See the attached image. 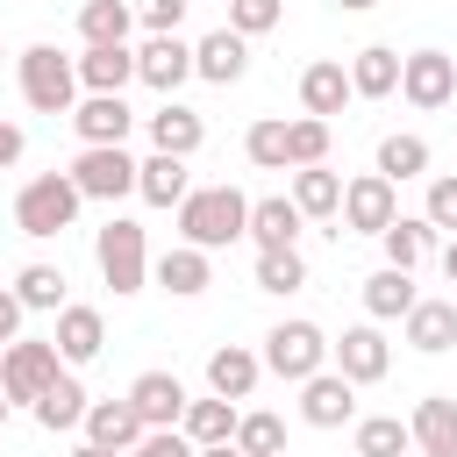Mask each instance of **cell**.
I'll list each match as a JSON object with an SVG mask.
<instances>
[{"label": "cell", "instance_id": "cell-1", "mask_svg": "<svg viewBox=\"0 0 457 457\" xmlns=\"http://www.w3.org/2000/svg\"><path fill=\"white\" fill-rule=\"evenodd\" d=\"M179 243H193V250H228L243 228H250V193H236V186H193L179 207Z\"/></svg>", "mask_w": 457, "mask_h": 457}, {"label": "cell", "instance_id": "cell-2", "mask_svg": "<svg viewBox=\"0 0 457 457\" xmlns=\"http://www.w3.org/2000/svg\"><path fill=\"white\" fill-rule=\"evenodd\" d=\"M79 186H71V171H36V179H21V193H14V228L21 236H36V243H50V236H64L71 221H79Z\"/></svg>", "mask_w": 457, "mask_h": 457}, {"label": "cell", "instance_id": "cell-3", "mask_svg": "<svg viewBox=\"0 0 457 457\" xmlns=\"http://www.w3.org/2000/svg\"><path fill=\"white\" fill-rule=\"evenodd\" d=\"M93 264H100V278L114 286V300L143 293V286H150V236H143V221L107 214V228H93Z\"/></svg>", "mask_w": 457, "mask_h": 457}, {"label": "cell", "instance_id": "cell-4", "mask_svg": "<svg viewBox=\"0 0 457 457\" xmlns=\"http://www.w3.org/2000/svg\"><path fill=\"white\" fill-rule=\"evenodd\" d=\"M264 371L271 378H286V386H300V378H314V371H328V328L321 321H307V314H286V321H271L264 328Z\"/></svg>", "mask_w": 457, "mask_h": 457}, {"label": "cell", "instance_id": "cell-5", "mask_svg": "<svg viewBox=\"0 0 457 457\" xmlns=\"http://www.w3.org/2000/svg\"><path fill=\"white\" fill-rule=\"evenodd\" d=\"M14 79H21V100L36 114H71L79 107V71H71V57L57 43H29L14 57Z\"/></svg>", "mask_w": 457, "mask_h": 457}, {"label": "cell", "instance_id": "cell-6", "mask_svg": "<svg viewBox=\"0 0 457 457\" xmlns=\"http://www.w3.org/2000/svg\"><path fill=\"white\" fill-rule=\"evenodd\" d=\"M57 371H64V357H57L50 336H14L0 350V393H7V407H36Z\"/></svg>", "mask_w": 457, "mask_h": 457}, {"label": "cell", "instance_id": "cell-7", "mask_svg": "<svg viewBox=\"0 0 457 457\" xmlns=\"http://www.w3.org/2000/svg\"><path fill=\"white\" fill-rule=\"evenodd\" d=\"M71 186H79V200H129L136 193V157H129V143H100V150H79L71 157Z\"/></svg>", "mask_w": 457, "mask_h": 457}, {"label": "cell", "instance_id": "cell-8", "mask_svg": "<svg viewBox=\"0 0 457 457\" xmlns=\"http://www.w3.org/2000/svg\"><path fill=\"white\" fill-rule=\"evenodd\" d=\"M343 228L350 236H386L393 228V214H400V186L393 179H378V171H357V179H343ZM336 228V236H343Z\"/></svg>", "mask_w": 457, "mask_h": 457}, {"label": "cell", "instance_id": "cell-9", "mask_svg": "<svg viewBox=\"0 0 457 457\" xmlns=\"http://www.w3.org/2000/svg\"><path fill=\"white\" fill-rule=\"evenodd\" d=\"M400 100L421 107V114L450 107V100H457V57H450V50H407V57H400Z\"/></svg>", "mask_w": 457, "mask_h": 457}, {"label": "cell", "instance_id": "cell-10", "mask_svg": "<svg viewBox=\"0 0 457 457\" xmlns=\"http://www.w3.org/2000/svg\"><path fill=\"white\" fill-rule=\"evenodd\" d=\"M328 371H343L350 386H378V378L393 371V343H386V328H378V321L343 328V336L328 343Z\"/></svg>", "mask_w": 457, "mask_h": 457}, {"label": "cell", "instance_id": "cell-11", "mask_svg": "<svg viewBox=\"0 0 457 457\" xmlns=\"http://www.w3.org/2000/svg\"><path fill=\"white\" fill-rule=\"evenodd\" d=\"M136 79H143L150 93L179 100V86L193 79V43H186V36H143V50H136Z\"/></svg>", "mask_w": 457, "mask_h": 457}, {"label": "cell", "instance_id": "cell-12", "mask_svg": "<svg viewBox=\"0 0 457 457\" xmlns=\"http://www.w3.org/2000/svg\"><path fill=\"white\" fill-rule=\"evenodd\" d=\"M64 121L79 129V150H100V143H129V129H136V107H129L121 93H86V100H79Z\"/></svg>", "mask_w": 457, "mask_h": 457}, {"label": "cell", "instance_id": "cell-13", "mask_svg": "<svg viewBox=\"0 0 457 457\" xmlns=\"http://www.w3.org/2000/svg\"><path fill=\"white\" fill-rule=\"evenodd\" d=\"M57 357H64V371H79V364H93L100 350H107V314L100 307H86V300H64L57 307Z\"/></svg>", "mask_w": 457, "mask_h": 457}, {"label": "cell", "instance_id": "cell-14", "mask_svg": "<svg viewBox=\"0 0 457 457\" xmlns=\"http://www.w3.org/2000/svg\"><path fill=\"white\" fill-rule=\"evenodd\" d=\"M300 421H307V428H350V421H357V386H350L343 371L300 378Z\"/></svg>", "mask_w": 457, "mask_h": 457}, {"label": "cell", "instance_id": "cell-15", "mask_svg": "<svg viewBox=\"0 0 457 457\" xmlns=\"http://www.w3.org/2000/svg\"><path fill=\"white\" fill-rule=\"evenodd\" d=\"M186 378L179 371H136L129 378V407L143 414V428H179V414H186Z\"/></svg>", "mask_w": 457, "mask_h": 457}, {"label": "cell", "instance_id": "cell-16", "mask_svg": "<svg viewBox=\"0 0 457 457\" xmlns=\"http://www.w3.org/2000/svg\"><path fill=\"white\" fill-rule=\"evenodd\" d=\"M250 71V43L221 21V29H207L200 43H193V79H207V86H236Z\"/></svg>", "mask_w": 457, "mask_h": 457}, {"label": "cell", "instance_id": "cell-17", "mask_svg": "<svg viewBox=\"0 0 457 457\" xmlns=\"http://www.w3.org/2000/svg\"><path fill=\"white\" fill-rule=\"evenodd\" d=\"M257 378H264V357H257L250 343H221V350H207V393H214V400H250Z\"/></svg>", "mask_w": 457, "mask_h": 457}, {"label": "cell", "instance_id": "cell-18", "mask_svg": "<svg viewBox=\"0 0 457 457\" xmlns=\"http://www.w3.org/2000/svg\"><path fill=\"white\" fill-rule=\"evenodd\" d=\"M400 343L421 350V357H443L457 350V300H414L407 321H400Z\"/></svg>", "mask_w": 457, "mask_h": 457}, {"label": "cell", "instance_id": "cell-19", "mask_svg": "<svg viewBox=\"0 0 457 457\" xmlns=\"http://www.w3.org/2000/svg\"><path fill=\"white\" fill-rule=\"evenodd\" d=\"M357 93H350V71H343V57H314L307 71H300V114H314V121H328V114H343Z\"/></svg>", "mask_w": 457, "mask_h": 457}, {"label": "cell", "instance_id": "cell-20", "mask_svg": "<svg viewBox=\"0 0 457 457\" xmlns=\"http://www.w3.org/2000/svg\"><path fill=\"white\" fill-rule=\"evenodd\" d=\"M143 129H150V150H164V157H193L207 143V121L186 100H157V114H143Z\"/></svg>", "mask_w": 457, "mask_h": 457}, {"label": "cell", "instance_id": "cell-21", "mask_svg": "<svg viewBox=\"0 0 457 457\" xmlns=\"http://www.w3.org/2000/svg\"><path fill=\"white\" fill-rule=\"evenodd\" d=\"M300 228H307V214L286 200V193H264V200H250V243L257 250H300Z\"/></svg>", "mask_w": 457, "mask_h": 457}, {"label": "cell", "instance_id": "cell-22", "mask_svg": "<svg viewBox=\"0 0 457 457\" xmlns=\"http://www.w3.org/2000/svg\"><path fill=\"white\" fill-rule=\"evenodd\" d=\"M150 278H157L171 300H200V293L214 286V264H207V250H193V243H171L164 257H150Z\"/></svg>", "mask_w": 457, "mask_h": 457}, {"label": "cell", "instance_id": "cell-23", "mask_svg": "<svg viewBox=\"0 0 457 457\" xmlns=\"http://www.w3.org/2000/svg\"><path fill=\"white\" fill-rule=\"evenodd\" d=\"M79 428H86V443L121 450V457L143 443V414L129 407V393H121V400H86V421H79Z\"/></svg>", "mask_w": 457, "mask_h": 457}, {"label": "cell", "instance_id": "cell-24", "mask_svg": "<svg viewBox=\"0 0 457 457\" xmlns=\"http://www.w3.org/2000/svg\"><path fill=\"white\" fill-rule=\"evenodd\" d=\"M407 436H414V450H421V457H457V400H450V393L414 400Z\"/></svg>", "mask_w": 457, "mask_h": 457}, {"label": "cell", "instance_id": "cell-25", "mask_svg": "<svg viewBox=\"0 0 457 457\" xmlns=\"http://www.w3.org/2000/svg\"><path fill=\"white\" fill-rule=\"evenodd\" d=\"M71 71H79V93H121L136 79V50L129 43H100V50H79Z\"/></svg>", "mask_w": 457, "mask_h": 457}, {"label": "cell", "instance_id": "cell-26", "mask_svg": "<svg viewBox=\"0 0 457 457\" xmlns=\"http://www.w3.org/2000/svg\"><path fill=\"white\" fill-rule=\"evenodd\" d=\"M343 71H350V93H357V100H386V93H400V50H393V43H364Z\"/></svg>", "mask_w": 457, "mask_h": 457}, {"label": "cell", "instance_id": "cell-27", "mask_svg": "<svg viewBox=\"0 0 457 457\" xmlns=\"http://www.w3.org/2000/svg\"><path fill=\"white\" fill-rule=\"evenodd\" d=\"M186 193H193V179H186V157H164V150L136 157V200H150V207H179Z\"/></svg>", "mask_w": 457, "mask_h": 457}, {"label": "cell", "instance_id": "cell-28", "mask_svg": "<svg viewBox=\"0 0 457 457\" xmlns=\"http://www.w3.org/2000/svg\"><path fill=\"white\" fill-rule=\"evenodd\" d=\"M371 171H378V179H393V186H407V179H428V136H414V129H393V136H378V157H371Z\"/></svg>", "mask_w": 457, "mask_h": 457}, {"label": "cell", "instance_id": "cell-29", "mask_svg": "<svg viewBox=\"0 0 457 457\" xmlns=\"http://www.w3.org/2000/svg\"><path fill=\"white\" fill-rule=\"evenodd\" d=\"M378 243H386V264H393V271H421V264L436 257V228H428L421 214H393V228H386Z\"/></svg>", "mask_w": 457, "mask_h": 457}, {"label": "cell", "instance_id": "cell-30", "mask_svg": "<svg viewBox=\"0 0 457 457\" xmlns=\"http://www.w3.org/2000/svg\"><path fill=\"white\" fill-rule=\"evenodd\" d=\"M421 293H414V271H393V264H378L371 278H364V314L371 321H407V307H414Z\"/></svg>", "mask_w": 457, "mask_h": 457}, {"label": "cell", "instance_id": "cell-31", "mask_svg": "<svg viewBox=\"0 0 457 457\" xmlns=\"http://www.w3.org/2000/svg\"><path fill=\"white\" fill-rule=\"evenodd\" d=\"M307 221H328L336 207H343V171H328V164H307V171H293V193H286Z\"/></svg>", "mask_w": 457, "mask_h": 457}, {"label": "cell", "instance_id": "cell-32", "mask_svg": "<svg viewBox=\"0 0 457 457\" xmlns=\"http://www.w3.org/2000/svg\"><path fill=\"white\" fill-rule=\"evenodd\" d=\"M179 436L193 443V450H207V443H228L236 436V400H186V414H179Z\"/></svg>", "mask_w": 457, "mask_h": 457}, {"label": "cell", "instance_id": "cell-33", "mask_svg": "<svg viewBox=\"0 0 457 457\" xmlns=\"http://www.w3.org/2000/svg\"><path fill=\"white\" fill-rule=\"evenodd\" d=\"M64 286H71L64 264H43V257L14 271V300H21L29 314H57V307H64Z\"/></svg>", "mask_w": 457, "mask_h": 457}, {"label": "cell", "instance_id": "cell-34", "mask_svg": "<svg viewBox=\"0 0 457 457\" xmlns=\"http://www.w3.org/2000/svg\"><path fill=\"white\" fill-rule=\"evenodd\" d=\"M36 421H43L50 436H71V428L86 421V386H79L71 371H57V378H50V393L36 400Z\"/></svg>", "mask_w": 457, "mask_h": 457}, {"label": "cell", "instance_id": "cell-35", "mask_svg": "<svg viewBox=\"0 0 457 457\" xmlns=\"http://www.w3.org/2000/svg\"><path fill=\"white\" fill-rule=\"evenodd\" d=\"M129 29H136V7H129V0H86V7H79V43H86V50L129 43Z\"/></svg>", "mask_w": 457, "mask_h": 457}, {"label": "cell", "instance_id": "cell-36", "mask_svg": "<svg viewBox=\"0 0 457 457\" xmlns=\"http://www.w3.org/2000/svg\"><path fill=\"white\" fill-rule=\"evenodd\" d=\"M350 443H357V457H407V450H414V436H407L400 414H364V421H350Z\"/></svg>", "mask_w": 457, "mask_h": 457}, {"label": "cell", "instance_id": "cell-37", "mask_svg": "<svg viewBox=\"0 0 457 457\" xmlns=\"http://www.w3.org/2000/svg\"><path fill=\"white\" fill-rule=\"evenodd\" d=\"M228 443H236L243 457H286V421L264 414V407H257V414H236V436H228Z\"/></svg>", "mask_w": 457, "mask_h": 457}, {"label": "cell", "instance_id": "cell-38", "mask_svg": "<svg viewBox=\"0 0 457 457\" xmlns=\"http://www.w3.org/2000/svg\"><path fill=\"white\" fill-rule=\"evenodd\" d=\"M243 157H250L257 171H293V164H286V121H278V114L250 121V129H243Z\"/></svg>", "mask_w": 457, "mask_h": 457}, {"label": "cell", "instance_id": "cell-39", "mask_svg": "<svg viewBox=\"0 0 457 457\" xmlns=\"http://www.w3.org/2000/svg\"><path fill=\"white\" fill-rule=\"evenodd\" d=\"M307 286V257L300 250H257V293H300Z\"/></svg>", "mask_w": 457, "mask_h": 457}, {"label": "cell", "instance_id": "cell-40", "mask_svg": "<svg viewBox=\"0 0 457 457\" xmlns=\"http://www.w3.org/2000/svg\"><path fill=\"white\" fill-rule=\"evenodd\" d=\"M286 164H293V171H307V164H328V121H314V114L286 121Z\"/></svg>", "mask_w": 457, "mask_h": 457}, {"label": "cell", "instance_id": "cell-41", "mask_svg": "<svg viewBox=\"0 0 457 457\" xmlns=\"http://www.w3.org/2000/svg\"><path fill=\"white\" fill-rule=\"evenodd\" d=\"M286 21V0H228V29L243 36V43H257V36H271Z\"/></svg>", "mask_w": 457, "mask_h": 457}, {"label": "cell", "instance_id": "cell-42", "mask_svg": "<svg viewBox=\"0 0 457 457\" xmlns=\"http://www.w3.org/2000/svg\"><path fill=\"white\" fill-rule=\"evenodd\" d=\"M421 221L436 236H457V171H436L428 179V200H421Z\"/></svg>", "mask_w": 457, "mask_h": 457}, {"label": "cell", "instance_id": "cell-43", "mask_svg": "<svg viewBox=\"0 0 457 457\" xmlns=\"http://www.w3.org/2000/svg\"><path fill=\"white\" fill-rule=\"evenodd\" d=\"M129 7H136V21H143L150 36H179V21H186L193 0H129Z\"/></svg>", "mask_w": 457, "mask_h": 457}, {"label": "cell", "instance_id": "cell-44", "mask_svg": "<svg viewBox=\"0 0 457 457\" xmlns=\"http://www.w3.org/2000/svg\"><path fill=\"white\" fill-rule=\"evenodd\" d=\"M129 457H193V443H186L179 428H143V443H136Z\"/></svg>", "mask_w": 457, "mask_h": 457}, {"label": "cell", "instance_id": "cell-45", "mask_svg": "<svg viewBox=\"0 0 457 457\" xmlns=\"http://www.w3.org/2000/svg\"><path fill=\"white\" fill-rule=\"evenodd\" d=\"M21 321H29V307L14 300V286H0V350H7L14 336H21Z\"/></svg>", "mask_w": 457, "mask_h": 457}, {"label": "cell", "instance_id": "cell-46", "mask_svg": "<svg viewBox=\"0 0 457 457\" xmlns=\"http://www.w3.org/2000/svg\"><path fill=\"white\" fill-rule=\"evenodd\" d=\"M21 150H29L21 121H7V114H0V171H14V164H21Z\"/></svg>", "mask_w": 457, "mask_h": 457}, {"label": "cell", "instance_id": "cell-47", "mask_svg": "<svg viewBox=\"0 0 457 457\" xmlns=\"http://www.w3.org/2000/svg\"><path fill=\"white\" fill-rule=\"evenodd\" d=\"M443 278H450V286H457V236H450V243H443Z\"/></svg>", "mask_w": 457, "mask_h": 457}, {"label": "cell", "instance_id": "cell-48", "mask_svg": "<svg viewBox=\"0 0 457 457\" xmlns=\"http://www.w3.org/2000/svg\"><path fill=\"white\" fill-rule=\"evenodd\" d=\"M193 457H243L236 443H207V450H193Z\"/></svg>", "mask_w": 457, "mask_h": 457}, {"label": "cell", "instance_id": "cell-49", "mask_svg": "<svg viewBox=\"0 0 457 457\" xmlns=\"http://www.w3.org/2000/svg\"><path fill=\"white\" fill-rule=\"evenodd\" d=\"M71 457H121V450H100V443H71Z\"/></svg>", "mask_w": 457, "mask_h": 457}, {"label": "cell", "instance_id": "cell-50", "mask_svg": "<svg viewBox=\"0 0 457 457\" xmlns=\"http://www.w3.org/2000/svg\"><path fill=\"white\" fill-rule=\"evenodd\" d=\"M336 7H343V14H364V7H378V0H336Z\"/></svg>", "mask_w": 457, "mask_h": 457}, {"label": "cell", "instance_id": "cell-51", "mask_svg": "<svg viewBox=\"0 0 457 457\" xmlns=\"http://www.w3.org/2000/svg\"><path fill=\"white\" fill-rule=\"evenodd\" d=\"M0 421H7V393H0Z\"/></svg>", "mask_w": 457, "mask_h": 457}, {"label": "cell", "instance_id": "cell-52", "mask_svg": "<svg viewBox=\"0 0 457 457\" xmlns=\"http://www.w3.org/2000/svg\"><path fill=\"white\" fill-rule=\"evenodd\" d=\"M0 57H7V50H0Z\"/></svg>", "mask_w": 457, "mask_h": 457}]
</instances>
